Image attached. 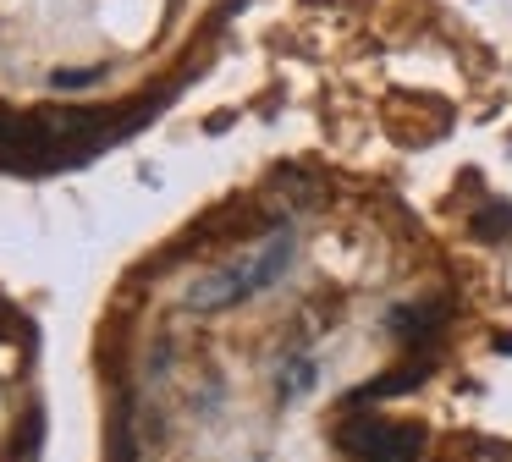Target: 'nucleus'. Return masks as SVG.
<instances>
[{"instance_id": "1", "label": "nucleus", "mask_w": 512, "mask_h": 462, "mask_svg": "<svg viewBox=\"0 0 512 462\" xmlns=\"http://www.w3.org/2000/svg\"><path fill=\"white\" fill-rule=\"evenodd\" d=\"M292 253H298V242H292L287 231H276V237H270L265 248H254L248 259H232V264H221V270L199 275V281L188 286V308L215 314V308H237V303H248V297L270 292V286L292 270Z\"/></svg>"}, {"instance_id": "2", "label": "nucleus", "mask_w": 512, "mask_h": 462, "mask_svg": "<svg viewBox=\"0 0 512 462\" xmlns=\"http://www.w3.org/2000/svg\"><path fill=\"white\" fill-rule=\"evenodd\" d=\"M342 446L364 462H413L424 451V429L369 413V418H353V424L342 429Z\"/></svg>"}, {"instance_id": "3", "label": "nucleus", "mask_w": 512, "mask_h": 462, "mask_svg": "<svg viewBox=\"0 0 512 462\" xmlns=\"http://www.w3.org/2000/svg\"><path fill=\"white\" fill-rule=\"evenodd\" d=\"M309 385H314V358H292L287 369H281V396H287V402L303 396Z\"/></svg>"}]
</instances>
